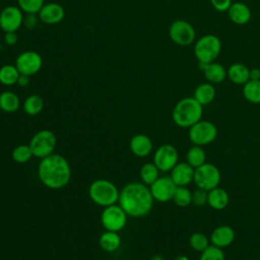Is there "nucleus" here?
<instances>
[{
    "label": "nucleus",
    "instance_id": "obj_30",
    "mask_svg": "<svg viewBox=\"0 0 260 260\" xmlns=\"http://www.w3.org/2000/svg\"><path fill=\"white\" fill-rule=\"evenodd\" d=\"M172 200L179 207H187L192 204V191L187 186H177Z\"/></svg>",
    "mask_w": 260,
    "mask_h": 260
},
{
    "label": "nucleus",
    "instance_id": "obj_29",
    "mask_svg": "<svg viewBox=\"0 0 260 260\" xmlns=\"http://www.w3.org/2000/svg\"><path fill=\"white\" fill-rule=\"evenodd\" d=\"M44 109V100L39 94H30L23 102V111L29 116L40 114Z\"/></svg>",
    "mask_w": 260,
    "mask_h": 260
},
{
    "label": "nucleus",
    "instance_id": "obj_40",
    "mask_svg": "<svg viewBox=\"0 0 260 260\" xmlns=\"http://www.w3.org/2000/svg\"><path fill=\"white\" fill-rule=\"evenodd\" d=\"M28 83H29V76L25 75V74H19L16 84L20 87H24V86L28 85Z\"/></svg>",
    "mask_w": 260,
    "mask_h": 260
},
{
    "label": "nucleus",
    "instance_id": "obj_20",
    "mask_svg": "<svg viewBox=\"0 0 260 260\" xmlns=\"http://www.w3.org/2000/svg\"><path fill=\"white\" fill-rule=\"evenodd\" d=\"M230 19L238 25H244L248 23L251 19V10L243 2L232 3L231 7L228 10Z\"/></svg>",
    "mask_w": 260,
    "mask_h": 260
},
{
    "label": "nucleus",
    "instance_id": "obj_5",
    "mask_svg": "<svg viewBox=\"0 0 260 260\" xmlns=\"http://www.w3.org/2000/svg\"><path fill=\"white\" fill-rule=\"evenodd\" d=\"M221 52V41L215 35H205L195 42L194 55L199 64L214 62Z\"/></svg>",
    "mask_w": 260,
    "mask_h": 260
},
{
    "label": "nucleus",
    "instance_id": "obj_34",
    "mask_svg": "<svg viewBox=\"0 0 260 260\" xmlns=\"http://www.w3.org/2000/svg\"><path fill=\"white\" fill-rule=\"evenodd\" d=\"M199 260H225V256L221 248L209 245L200 253Z\"/></svg>",
    "mask_w": 260,
    "mask_h": 260
},
{
    "label": "nucleus",
    "instance_id": "obj_8",
    "mask_svg": "<svg viewBox=\"0 0 260 260\" xmlns=\"http://www.w3.org/2000/svg\"><path fill=\"white\" fill-rule=\"evenodd\" d=\"M57 144V139L53 131L51 130H40L34 134L29 141L34 156L38 158H44L54 153Z\"/></svg>",
    "mask_w": 260,
    "mask_h": 260
},
{
    "label": "nucleus",
    "instance_id": "obj_19",
    "mask_svg": "<svg viewBox=\"0 0 260 260\" xmlns=\"http://www.w3.org/2000/svg\"><path fill=\"white\" fill-rule=\"evenodd\" d=\"M206 80L212 84L222 82L226 77V70L225 68L215 62H211L208 64H199Z\"/></svg>",
    "mask_w": 260,
    "mask_h": 260
},
{
    "label": "nucleus",
    "instance_id": "obj_41",
    "mask_svg": "<svg viewBox=\"0 0 260 260\" xmlns=\"http://www.w3.org/2000/svg\"><path fill=\"white\" fill-rule=\"evenodd\" d=\"M250 79L259 80L260 79V69H258V68L250 69Z\"/></svg>",
    "mask_w": 260,
    "mask_h": 260
},
{
    "label": "nucleus",
    "instance_id": "obj_17",
    "mask_svg": "<svg viewBox=\"0 0 260 260\" xmlns=\"http://www.w3.org/2000/svg\"><path fill=\"white\" fill-rule=\"evenodd\" d=\"M235 238H236V234L234 229L230 225L222 224V225H218L211 232L209 241L211 245L223 249L232 245L233 242L235 241Z\"/></svg>",
    "mask_w": 260,
    "mask_h": 260
},
{
    "label": "nucleus",
    "instance_id": "obj_33",
    "mask_svg": "<svg viewBox=\"0 0 260 260\" xmlns=\"http://www.w3.org/2000/svg\"><path fill=\"white\" fill-rule=\"evenodd\" d=\"M189 245L194 251L201 253L210 245V241H209V238H207L204 234L196 232L190 236Z\"/></svg>",
    "mask_w": 260,
    "mask_h": 260
},
{
    "label": "nucleus",
    "instance_id": "obj_24",
    "mask_svg": "<svg viewBox=\"0 0 260 260\" xmlns=\"http://www.w3.org/2000/svg\"><path fill=\"white\" fill-rule=\"evenodd\" d=\"M20 100L18 95L10 90L0 93V109L5 113H14L19 109Z\"/></svg>",
    "mask_w": 260,
    "mask_h": 260
},
{
    "label": "nucleus",
    "instance_id": "obj_9",
    "mask_svg": "<svg viewBox=\"0 0 260 260\" xmlns=\"http://www.w3.org/2000/svg\"><path fill=\"white\" fill-rule=\"evenodd\" d=\"M127 213L118 204H113L104 208L101 214V222L106 231L120 232L127 222Z\"/></svg>",
    "mask_w": 260,
    "mask_h": 260
},
{
    "label": "nucleus",
    "instance_id": "obj_39",
    "mask_svg": "<svg viewBox=\"0 0 260 260\" xmlns=\"http://www.w3.org/2000/svg\"><path fill=\"white\" fill-rule=\"evenodd\" d=\"M17 40H18V37L16 31H8V32H5L4 35V42L8 46L15 45L17 43Z\"/></svg>",
    "mask_w": 260,
    "mask_h": 260
},
{
    "label": "nucleus",
    "instance_id": "obj_42",
    "mask_svg": "<svg viewBox=\"0 0 260 260\" xmlns=\"http://www.w3.org/2000/svg\"><path fill=\"white\" fill-rule=\"evenodd\" d=\"M173 260H190V259L185 255H179V256H176Z\"/></svg>",
    "mask_w": 260,
    "mask_h": 260
},
{
    "label": "nucleus",
    "instance_id": "obj_37",
    "mask_svg": "<svg viewBox=\"0 0 260 260\" xmlns=\"http://www.w3.org/2000/svg\"><path fill=\"white\" fill-rule=\"evenodd\" d=\"M39 20H40V18H39V15H38V14L26 13V14L23 16V22H22V24H23L26 28L32 29V28H35V27L38 25Z\"/></svg>",
    "mask_w": 260,
    "mask_h": 260
},
{
    "label": "nucleus",
    "instance_id": "obj_28",
    "mask_svg": "<svg viewBox=\"0 0 260 260\" xmlns=\"http://www.w3.org/2000/svg\"><path fill=\"white\" fill-rule=\"evenodd\" d=\"M19 74L15 65L5 64L0 67V83L7 86L16 84Z\"/></svg>",
    "mask_w": 260,
    "mask_h": 260
},
{
    "label": "nucleus",
    "instance_id": "obj_18",
    "mask_svg": "<svg viewBox=\"0 0 260 260\" xmlns=\"http://www.w3.org/2000/svg\"><path fill=\"white\" fill-rule=\"evenodd\" d=\"M129 147L131 152L138 157H145L152 151L151 139L145 134H136L130 139Z\"/></svg>",
    "mask_w": 260,
    "mask_h": 260
},
{
    "label": "nucleus",
    "instance_id": "obj_4",
    "mask_svg": "<svg viewBox=\"0 0 260 260\" xmlns=\"http://www.w3.org/2000/svg\"><path fill=\"white\" fill-rule=\"evenodd\" d=\"M120 191L116 185L105 179H98L88 187V196L95 204L107 207L116 204L119 200Z\"/></svg>",
    "mask_w": 260,
    "mask_h": 260
},
{
    "label": "nucleus",
    "instance_id": "obj_11",
    "mask_svg": "<svg viewBox=\"0 0 260 260\" xmlns=\"http://www.w3.org/2000/svg\"><path fill=\"white\" fill-rule=\"evenodd\" d=\"M152 162L157 167L159 172H171L179 162V152L174 145L169 143L162 144L155 149Z\"/></svg>",
    "mask_w": 260,
    "mask_h": 260
},
{
    "label": "nucleus",
    "instance_id": "obj_13",
    "mask_svg": "<svg viewBox=\"0 0 260 260\" xmlns=\"http://www.w3.org/2000/svg\"><path fill=\"white\" fill-rule=\"evenodd\" d=\"M23 13L18 6L9 5L0 12V28L4 32L16 31L23 22Z\"/></svg>",
    "mask_w": 260,
    "mask_h": 260
},
{
    "label": "nucleus",
    "instance_id": "obj_16",
    "mask_svg": "<svg viewBox=\"0 0 260 260\" xmlns=\"http://www.w3.org/2000/svg\"><path fill=\"white\" fill-rule=\"evenodd\" d=\"M195 169L187 161L178 162L171 170V179L176 186H188L194 180Z\"/></svg>",
    "mask_w": 260,
    "mask_h": 260
},
{
    "label": "nucleus",
    "instance_id": "obj_2",
    "mask_svg": "<svg viewBox=\"0 0 260 260\" xmlns=\"http://www.w3.org/2000/svg\"><path fill=\"white\" fill-rule=\"evenodd\" d=\"M38 175L43 185L57 190L68 185L71 179V168L63 155L52 153L41 159Z\"/></svg>",
    "mask_w": 260,
    "mask_h": 260
},
{
    "label": "nucleus",
    "instance_id": "obj_36",
    "mask_svg": "<svg viewBox=\"0 0 260 260\" xmlns=\"http://www.w3.org/2000/svg\"><path fill=\"white\" fill-rule=\"evenodd\" d=\"M207 197H208V191H205L201 188H196L194 191H192V204L195 206H203L207 204Z\"/></svg>",
    "mask_w": 260,
    "mask_h": 260
},
{
    "label": "nucleus",
    "instance_id": "obj_6",
    "mask_svg": "<svg viewBox=\"0 0 260 260\" xmlns=\"http://www.w3.org/2000/svg\"><path fill=\"white\" fill-rule=\"evenodd\" d=\"M220 181V171L213 164L205 162L195 169L193 183H195L197 188H201L205 191H210L211 189L218 187Z\"/></svg>",
    "mask_w": 260,
    "mask_h": 260
},
{
    "label": "nucleus",
    "instance_id": "obj_38",
    "mask_svg": "<svg viewBox=\"0 0 260 260\" xmlns=\"http://www.w3.org/2000/svg\"><path fill=\"white\" fill-rule=\"evenodd\" d=\"M212 7L219 12L228 11L232 5V0H210Z\"/></svg>",
    "mask_w": 260,
    "mask_h": 260
},
{
    "label": "nucleus",
    "instance_id": "obj_31",
    "mask_svg": "<svg viewBox=\"0 0 260 260\" xmlns=\"http://www.w3.org/2000/svg\"><path fill=\"white\" fill-rule=\"evenodd\" d=\"M159 177V170L153 162H146L140 169V179L142 183L150 186Z\"/></svg>",
    "mask_w": 260,
    "mask_h": 260
},
{
    "label": "nucleus",
    "instance_id": "obj_12",
    "mask_svg": "<svg viewBox=\"0 0 260 260\" xmlns=\"http://www.w3.org/2000/svg\"><path fill=\"white\" fill-rule=\"evenodd\" d=\"M15 66L20 74L31 76L41 70L43 66V59L36 51H25L17 56Z\"/></svg>",
    "mask_w": 260,
    "mask_h": 260
},
{
    "label": "nucleus",
    "instance_id": "obj_3",
    "mask_svg": "<svg viewBox=\"0 0 260 260\" xmlns=\"http://www.w3.org/2000/svg\"><path fill=\"white\" fill-rule=\"evenodd\" d=\"M203 106H201L193 96L181 99L174 107L172 119L180 128H190L202 119Z\"/></svg>",
    "mask_w": 260,
    "mask_h": 260
},
{
    "label": "nucleus",
    "instance_id": "obj_43",
    "mask_svg": "<svg viewBox=\"0 0 260 260\" xmlns=\"http://www.w3.org/2000/svg\"><path fill=\"white\" fill-rule=\"evenodd\" d=\"M149 260H165V259H164V257L160 256V255H153V256L150 257Z\"/></svg>",
    "mask_w": 260,
    "mask_h": 260
},
{
    "label": "nucleus",
    "instance_id": "obj_23",
    "mask_svg": "<svg viewBox=\"0 0 260 260\" xmlns=\"http://www.w3.org/2000/svg\"><path fill=\"white\" fill-rule=\"evenodd\" d=\"M215 88L212 83L210 82H204L199 84L193 93V98L201 105V106H207L211 104L215 98Z\"/></svg>",
    "mask_w": 260,
    "mask_h": 260
},
{
    "label": "nucleus",
    "instance_id": "obj_25",
    "mask_svg": "<svg viewBox=\"0 0 260 260\" xmlns=\"http://www.w3.org/2000/svg\"><path fill=\"white\" fill-rule=\"evenodd\" d=\"M101 248L106 252H115L121 245V238L117 232L106 231L99 240Z\"/></svg>",
    "mask_w": 260,
    "mask_h": 260
},
{
    "label": "nucleus",
    "instance_id": "obj_32",
    "mask_svg": "<svg viewBox=\"0 0 260 260\" xmlns=\"http://www.w3.org/2000/svg\"><path fill=\"white\" fill-rule=\"evenodd\" d=\"M34 156L29 144H19L12 150V158L18 164H24Z\"/></svg>",
    "mask_w": 260,
    "mask_h": 260
},
{
    "label": "nucleus",
    "instance_id": "obj_21",
    "mask_svg": "<svg viewBox=\"0 0 260 260\" xmlns=\"http://www.w3.org/2000/svg\"><path fill=\"white\" fill-rule=\"evenodd\" d=\"M230 203V195L228 191L221 187H216L208 191L207 204L214 210H222Z\"/></svg>",
    "mask_w": 260,
    "mask_h": 260
},
{
    "label": "nucleus",
    "instance_id": "obj_10",
    "mask_svg": "<svg viewBox=\"0 0 260 260\" xmlns=\"http://www.w3.org/2000/svg\"><path fill=\"white\" fill-rule=\"evenodd\" d=\"M171 40L179 46H189L195 42L196 31L194 26L184 19H177L169 27Z\"/></svg>",
    "mask_w": 260,
    "mask_h": 260
},
{
    "label": "nucleus",
    "instance_id": "obj_35",
    "mask_svg": "<svg viewBox=\"0 0 260 260\" xmlns=\"http://www.w3.org/2000/svg\"><path fill=\"white\" fill-rule=\"evenodd\" d=\"M18 7L25 13L38 14L44 6V0H17Z\"/></svg>",
    "mask_w": 260,
    "mask_h": 260
},
{
    "label": "nucleus",
    "instance_id": "obj_26",
    "mask_svg": "<svg viewBox=\"0 0 260 260\" xmlns=\"http://www.w3.org/2000/svg\"><path fill=\"white\" fill-rule=\"evenodd\" d=\"M243 95L251 104H260V79H249L243 85Z\"/></svg>",
    "mask_w": 260,
    "mask_h": 260
},
{
    "label": "nucleus",
    "instance_id": "obj_15",
    "mask_svg": "<svg viewBox=\"0 0 260 260\" xmlns=\"http://www.w3.org/2000/svg\"><path fill=\"white\" fill-rule=\"evenodd\" d=\"M38 15L42 22H44L45 24L52 25L62 21V19L65 16V10L62 5L55 2H51L44 4L42 9L39 11Z\"/></svg>",
    "mask_w": 260,
    "mask_h": 260
},
{
    "label": "nucleus",
    "instance_id": "obj_14",
    "mask_svg": "<svg viewBox=\"0 0 260 260\" xmlns=\"http://www.w3.org/2000/svg\"><path fill=\"white\" fill-rule=\"evenodd\" d=\"M176 187L170 176H162L158 177L149 186V189L154 201L165 203L172 200Z\"/></svg>",
    "mask_w": 260,
    "mask_h": 260
},
{
    "label": "nucleus",
    "instance_id": "obj_1",
    "mask_svg": "<svg viewBox=\"0 0 260 260\" xmlns=\"http://www.w3.org/2000/svg\"><path fill=\"white\" fill-rule=\"evenodd\" d=\"M153 201L149 186L140 182H131L124 186L118 200L127 215L132 217L147 215L152 209Z\"/></svg>",
    "mask_w": 260,
    "mask_h": 260
},
{
    "label": "nucleus",
    "instance_id": "obj_22",
    "mask_svg": "<svg viewBox=\"0 0 260 260\" xmlns=\"http://www.w3.org/2000/svg\"><path fill=\"white\" fill-rule=\"evenodd\" d=\"M229 79L238 85H244L250 79V69L243 63H234L226 70Z\"/></svg>",
    "mask_w": 260,
    "mask_h": 260
},
{
    "label": "nucleus",
    "instance_id": "obj_7",
    "mask_svg": "<svg viewBox=\"0 0 260 260\" xmlns=\"http://www.w3.org/2000/svg\"><path fill=\"white\" fill-rule=\"evenodd\" d=\"M188 137L193 145L205 146L216 139L217 128L212 122L201 119L189 128Z\"/></svg>",
    "mask_w": 260,
    "mask_h": 260
},
{
    "label": "nucleus",
    "instance_id": "obj_27",
    "mask_svg": "<svg viewBox=\"0 0 260 260\" xmlns=\"http://www.w3.org/2000/svg\"><path fill=\"white\" fill-rule=\"evenodd\" d=\"M186 161L194 169L206 162V153L203 146L192 145L186 153Z\"/></svg>",
    "mask_w": 260,
    "mask_h": 260
}]
</instances>
